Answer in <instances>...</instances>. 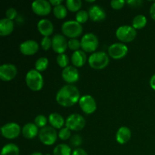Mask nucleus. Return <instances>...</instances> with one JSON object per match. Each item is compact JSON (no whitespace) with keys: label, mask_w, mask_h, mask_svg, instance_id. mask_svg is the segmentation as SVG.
<instances>
[{"label":"nucleus","mask_w":155,"mask_h":155,"mask_svg":"<svg viewBox=\"0 0 155 155\" xmlns=\"http://www.w3.org/2000/svg\"><path fill=\"white\" fill-rule=\"evenodd\" d=\"M5 15H6V18L13 21V20L18 16V12H17L16 9L13 8H8L7 11H6Z\"/></svg>","instance_id":"nucleus-38"},{"label":"nucleus","mask_w":155,"mask_h":155,"mask_svg":"<svg viewBox=\"0 0 155 155\" xmlns=\"http://www.w3.org/2000/svg\"><path fill=\"white\" fill-rule=\"evenodd\" d=\"M132 136L131 130L127 127H122L117 130L116 134V140L119 144L124 145L130 140Z\"/></svg>","instance_id":"nucleus-19"},{"label":"nucleus","mask_w":155,"mask_h":155,"mask_svg":"<svg viewBox=\"0 0 155 155\" xmlns=\"http://www.w3.org/2000/svg\"><path fill=\"white\" fill-rule=\"evenodd\" d=\"M38 127L35 124L29 123L24 126L22 129V134L26 139H33L39 134Z\"/></svg>","instance_id":"nucleus-20"},{"label":"nucleus","mask_w":155,"mask_h":155,"mask_svg":"<svg viewBox=\"0 0 155 155\" xmlns=\"http://www.w3.org/2000/svg\"><path fill=\"white\" fill-rule=\"evenodd\" d=\"M18 69L12 64H4L0 67V79L2 81H11L16 77Z\"/></svg>","instance_id":"nucleus-13"},{"label":"nucleus","mask_w":155,"mask_h":155,"mask_svg":"<svg viewBox=\"0 0 155 155\" xmlns=\"http://www.w3.org/2000/svg\"><path fill=\"white\" fill-rule=\"evenodd\" d=\"M71 148L66 144L58 145L53 151L54 155H72Z\"/></svg>","instance_id":"nucleus-25"},{"label":"nucleus","mask_w":155,"mask_h":155,"mask_svg":"<svg viewBox=\"0 0 155 155\" xmlns=\"http://www.w3.org/2000/svg\"><path fill=\"white\" fill-rule=\"evenodd\" d=\"M14 30V22L8 18H2L0 21V36H6L11 34Z\"/></svg>","instance_id":"nucleus-21"},{"label":"nucleus","mask_w":155,"mask_h":155,"mask_svg":"<svg viewBox=\"0 0 155 155\" xmlns=\"http://www.w3.org/2000/svg\"><path fill=\"white\" fill-rule=\"evenodd\" d=\"M128 53V47L124 43H114L108 48V54L114 59H121Z\"/></svg>","instance_id":"nucleus-11"},{"label":"nucleus","mask_w":155,"mask_h":155,"mask_svg":"<svg viewBox=\"0 0 155 155\" xmlns=\"http://www.w3.org/2000/svg\"><path fill=\"white\" fill-rule=\"evenodd\" d=\"M108 54L104 51H97L93 53L89 58V66L95 70H101L105 68L109 64Z\"/></svg>","instance_id":"nucleus-4"},{"label":"nucleus","mask_w":155,"mask_h":155,"mask_svg":"<svg viewBox=\"0 0 155 155\" xmlns=\"http://www.w3.org/2000/svg\"><path fill=\"white\" fill-rule=\"evenodd\" d=\"M26 83L29 89L34 92H37L43 87V77L41 73L36 69L30 70L26 75Z\"/></svg>","instance_id":"nucleus-2"},{"label":"nucleus","mask_w":155,"mask_h":155,"mask_svg":"<svg viewBox=\"0 0 155 155\" xmlns=\"http://www.w3.org/2000/svg\"><path fill=\"white\" fill-rule=\"evenodd\" d=\"M65 125L69 130L73 131H80L85 127L86 120L82 115L78 114H72L67 118Z\"/></svg>","instance_id":"nucleus-7"},{"label":"nucleus","mask_w":155,"mask_h":155,"mask_svg":"<svg viewBox=\"0 0 155 155\" xmlns=\"http://www.w3.org/2000/svg\"><path fill=\"white\" fill-rule=\"evenodd\" d=\"M147 24V18L145 15H139L134 18L133 21V27L136 30L144 28Z\"/></svg>","instance_id":"nucleus-26"},{"label":"nucleus","mask_w":155,"mask_h":155,"mask_svg":"<svg viewBox=\"0 0 155 155\" xmlns=\"http://www.w3.org/2000/svg\"><path fill=\"white\" fill-rule=\"evenodd\" d=\"M79 89L73 85H66L61 88L56 95V101L63 107H71L80 99Z\"/></svg>","instance_id":"nucleus-1"},{"label":"nucleus","mask_w":155,"mask_h":155,"mask_svg":"<svg viewBox=\"0 0 155 155\" xmlns=\"http://www.w3.org/2000/svg\"><path fill=\"white\" fill-rule=\"evenodd\" d=\"M67 8L72 12H78L82 6L80 0H68L66 2Z\"/></svg>","instance_id":"nucleus-28"},{"label":"nucleus","mask_w":155,"mask_h":155,"mask_svg":"<svg viewBox=\"0 0 155 155\" xmlns=\"http://www.w3.org/2000/svg\"><path fill=\"white\" fill-rule=\"evenodd\" d=\"M39 50V45L37 42L32 39L24 41L20 45V51L24 55H33Z\"/></svg>","instance_id":"nucleus-16"},{"label":"nucleus","mask_w":155,"mask_h":155,"mask_svg":"<svg viewBox=\"0 0 155 155\" xmlns=\"http://www.w3.org/2000/svg\"><path fill=\"white\" fill-rule=\"evenodd\" d=\"M56 61H57V63L58 64V66L64 68V69L65 68H67L68 64H69V58H68V56L67 55V54H65L64 53V54H58Z\"/></svg>","instance_id":"nucleus-31"},{"label":"nucleus","mask_w":155,"mask_h":155,"mask_svg":"<svg viewBox=\"0 0 155 155\" xmlns=\"http://www.w3.org/2000/svg\"><path fill=\"white\" fill-rule=\"evenodd\" d=\"M37 28L39 33L45 36H49L52 34L54 30V26L52 23L48 19H42L38 22Z\"/></svg>","instance_id":"nucleus-17"},{"label":"nucleus","mask_w":155,"mask_h":155,"mask_svg":"<svg viewBox=\"0 0 155 155\" xmlns=\"http://www.w3.org/2000/svg\"><path fill=\"white\" fill-rule=\"evenodd\" d=\"M81 48L86 52H93L98 46V39L94 33L85 34L81 39Z\"/></svg>","instance_id":"nucleus-8"},{"label":"nucleus","mask_w":155,"mask_h":155,"mask_svg":"<svg viewBox=\"0 0 155 155\" xmlns=\"http://www.w3.org/2000/svg\"><path fill=\"white\" fill-rule=\"evenodd\" d=\"M62 33L71 39H77L83 33V26L77 21H65L61 27Z\"/></svg>","instance_id":"nucleus-3"},{"label":"nucleus","mask_w":155,"mask_h":155,"mask_svg":"<svg viewBox=\"0 0 155 155\" xmlns=\"http://www.w3.org/2000/svg\"><path fill=\"white\" fill-rule=\"evenodd\" d=\"M49 2H50V4L52 5H54V7H55V6L61 5L62 0H50Z\"/></svg>","instance_id":"nucleus-42"},{"label":"nucleus","mask_w":155,"mask_h":155,"mask_svg":"<svg viewBox=\"0 0 155 155\" xmlns=\"http://www.w3.org/2000/svg\"><path fill=\"white\" fill-rule=\"evenodd\" d=\"M87 2H94L95 1H94V0H91V1H90V0H87Z\"/></svg>","instance_id":"nucleus-45"},{"label":"nucleus","mask_w":155,"mask_h":155,"mask_svg":"<svg viewBox=\"0 0 155 155\" xmlns=\"http://www.w3.org/2000/svg\"><path fill=\"white\" fill-rule=\"evenodd\" d=\"M41 46L42 49L45 51H48L51 47H52V40L48 36H45L41 40Z\"/></svg>","instance_id":"nucleus-36"},{"label":"nucleus","mask_w":155,"mask_h":155,"mask_svg":"<svg viewBox=\"0 0 155 155\" xmlns=\"http://www.w3.org/2000/svg\"><path fill=\"white\" fill-rule=\"evenodd\" d=\"M126 4V2L124 0H112L110 2V5L114 9L119 10L121 9Z\"/></svg>","instance_id":"nucleus-37"},{"label":"nucleus","mask_w":155,"mask_h":155,"mask_svg":"<svg viewBox=\"0 0 155 155\" xmlns=\"http://www.w3.org/2000/svg\"><path fill=\"white\" fill-rule=\"evenodd\" d=\"M150 15H151V18L155 21V2L153 3L150 8Z\"/></svg>","instance_id":"nucleus-41"},{"label":"nucleus","mask_w":155,"mask_h":155,"mask_svg":"<svg viewBox=\"0 0 155 155\" xmlns=\"http://www.w3.org/2000/svg\"><path fill=\"white\" fill-rule=\"evenodd\" d=\"M47 122H48V120H47L46 117L42 114L38 115L34 120V124L38 127H40V128H43V127H46Z\"/></svg>","instance_id":"nucleus-34"},{"label":"nucleus","mask_w":155,"mask_h":155,"mask_svg":"<svg viewBox=\"0 0 155 155\" xmlns=\"http://www.w3.org/2000/svg\"><path fill=\"white\" fill-rule=\"evenodd\" d=\"M143 2L142 0H130V1H127V4L132 8H138L142 4Z\"/></svg>","instance_id":"nucleus-39"},{"label":"nucleus","mask_w":155,"mask_h":155,"mask_svg":"<svg viewBox=\"0 0 155 155\" xmlns=\"http://www.w3.org/2000/svg\"><path fill=\"white\" fill-rule=\"evenodd\" d=\"M70 144L74 148H79L78 147H80L83 144V139L80 135H74L70 139Z\"/></svg>","instance_id":"nucleus-33"},{"label":"nucleus","mask_w":155,"mask_h":155,"mask_svg":"<svg viewBox=\"0 0 155 155\" xmlns=\"http://www.w3.org/2000/svg\"><path fill=\"white\" fill-rule=\"evenodd\" d=\"M48 58L45 57H42L39 58L36 61V63H35V68H36V71H38L39 72H42V71H44L45 70H46V68H48Z\"/></svg>","instance_id":"nucleus-29"},{"label":"nucleus","mask_w":155,"mask_h":155,"mask_svg":"<svg viewBox=\"0 0 155 155\" xmlns=\"http://www.w3.org/2000/svg\"><path fill=\"white\" fill-rule=\"evenodd\" d=\"M71 61L75 68L83 67L86 62V55L84 51L81 50L74 51L71 57Z\"/></svg>","instance_id":"nucleus-22"},{"label":"nucleus","mask_w":155,"mask_h":155,"mask_svg":"<svg viewBox=\"0 0 155 155\" xmlns=\"http://www.w3.org/2000/svg\"><path fill=\"white\" fill-rule=\"evenodd\" d=\"M53 14H54V17L58 19H64L68 15L67 7H65L63 5L55 6L53 9Z\"/></svg>","instance_id":"nucleus-27"},{"label":"nucleus","mask_w":155,"mask_h":155,"mask_svg":"<svg viewBox=\"0 0 155 155\" xmlns=\"http://www.w3.org/2000/svg\"><path fill=\"white\" fill-rule=\"evenodd\" d=\"M30 155H43L41 152H39V151H35V152H33Z\"/></svg>","instance_id":"nucleus-44"},{"label":"nucleus","mask_w":155,"mask_h":155,"mask_svg":"<svg viewBox=\"0 0 155 155\" xmlns=\"http://www.w3.org/2000/svg\"><path fill=\"white\" fill-rule=\"evenodd\" d=\"M80 108L86 114H91L95 111L97 108L96 102L92 95H85L81 96L79 101Z\"/></svg>","instance_id":"nucleus-10"},{"label":"nucleus","mask_w":155,"mask_h":155,"mask_svg":"<svg viewBox=\"0 0 155 155\" xmlns=\"http://www.w3.org/2000/svg\"><path fill=\"white\" fill-rule=\"evenodd\" d=\"M20 149L18 145L9 143L5 145L1 151V155H19Z\"/></svg>","instance_id":"nucleus-24"},{"label":"nucleus","mask_w":155,"mask_h":155,"mask_svg":"<svg viewBox=\"0 0 155 155\" xmlns=\"http://www.w3.org/2000/svg\"><path fill=\"white\" fill-rule=\"evenodd\" d=\"M1 133L5 139H16L21 134V127L16 123H8L2 127Z\"/></svg>","instance_id":"nucleus-9"},{"label":"nucleus","mask_w":155,"mask_h":155,"mask_svg":"<svg viewBox=\"0 0 155 155\" xmlns=\"http://www.w3.org/2000/svg\"><path fill=\"white\" fill-rule=\"evenodd\" d=\"M58 136L59 139H61L63 141H66L68 139H71V130L68 128V127H64V128L61 129L59 133H58Z\"/></svg>","instance_id":"nucleus-32"},{"label":"nucleus","mask_w":155,"mask_h":155,"mask_svg":"<svg viewBox=\"0 0 155 155\" xmlns=\"http://www.w3.org/2000/svg\"><path fill=\"white\" fill-rule=\"evenodd\" d=\"M52 40V49L54 52L58 53V54H64L68 47V42L67 41L65 36L61 34H55Z\"/></svg>","instance_id":"nucleus-14"},{"label":"nucleus","mask_w":155,"mask_h":155,"mask_svg":"<svg viewBox=\"0 0 155 155\" xmlns=\"http://www.w3.org/2000/svg\"><path fill=\"white\" fill-rule=\"evenodd\" d=\"M58 133L55 129L52 127H43L40 130L39 133V138L40 142L45 145H52L56 142L58 138Z\"/></svg>","instance_id":"nucleus-5"},{"label":"nucleus","mask_w":155,"mask_h":155,"mask_svg":"<svg viewBox=\"0 0 155 155\" xmlns=\"http://www.w3.org/2000/svg\"><path fill=\"white\" fill-rule=\"evenodd\" d=\"M72 155H88L87 152L83 148H76L74 151H73Z\"/></svg>","instance_id":"nucleus-40"},{"label":"nucleus","mask_w":155,"mask_h":155,"mask_svg":"<svg viewBox=\"0 0 155 155\" xmlns=\"http://www.w3.org/2000/svg\"><path fill=\"white\" fill-rule=\"evenodd\" d=\"M32 10L39 16L49 15L51 10V5L49 1L46 0H36L32 3Z\"/></svg>","instance_id":"nucleus-12"},{"label":"nucleus","mask_w":155,"mask_h":155,"mask_svg":"<svg viewBox=\"0 0 155 155\" xmlns=\"http://www.w3.org/2000/svg\"><path fill=\"white\" fill-rule=\"evenodd\" d=\"M81 47V42L77 39H71L68 41V48L71 50L77 51Z\"/></svg>","instance_id":"nucleus-35"},{"label":"nucleus","mask_w":155,"mask_h":155,"mask_svg":"<svg viewBox=\"0 0 155 155\" xmlns=\"http://www.w3.org/2000/svg\"><path fill=\"white\" fill-rule=\"evenodd\" d=\"M48 122L51 124V127L54 129H62L65 124L63 117L58 113H51L48 117Z\"/></svg>","instance_id":"nucleus-23"},{"label":"nucleus","mask_w":155,"mask_h":155,"mask_svg":"<svg viewBox=\"0 0 155 155\" xmlns=\"http://www.w3.org/2000/svg\"><path fill=\"white\" fill-rule=\"evenodd\" d=\"M150 86L154 90H155V74L150 79Z\"/></svg>","instance_id":"nucleus-43"},{"label":"nucleus","mask_w":155,"mask_h":155,"mask_svg":"<svg viewBox=\"0 0 155 155\" xmlns=\"http://www.w3.org/2000/svg\"><path fill=\"white\" fill-rule=\"evenodd\" d=\"M62 78L68 83H74L80 79V74L77 68L68 66L62 71Z\"/></svg>","instance_id":"nucleus-15"},{"label":"nucleus","mask_w":155,"mask_h":155,"mask_svg":"<svg viewBox=\"0 0 155 155\" xmlns=\"http://www.w3.org/2000/svg\"><path fill=\"white\" fill-rule=\"evenodd\" d=\"M89 15L93 21H101L106 18V13L104 9L99 5H92L89 9Z\"/></svg>","instance_id":"nucleus-18"},{"label":"nucleus","mask_w":155,"mask_h":155,"mask_svg":"<svg viewBox=\"0 0 155 155\" xmlns=\"http://www.w3.org/2000/svg\"><path fill=\"white\" fill-rule=\"evenodd\" d=\"M136 35L137 32L133 26H121L116 31L117 38L122 42H132L136 37Z\"/></svg>","instance_id":"nucleus-6"},{"label":"nucleus","mask_w":155,"mask_h":155,"mask_svg":"<svg viewBox=\"0 0 155 155\" xmlns=\"http://www.w3.org/2000/svg\"><path fill=\"white\" fill-rule=\"evenodd\" d=\"M89 18V12H86L84 10H80L77 12L76 15V21L80 24H84L88 21Z\"/></svg>","instance_id":"nucleus-30"},{"label":"nucleus","mask_w":155,"mask_h":155,"mask_svg":"<svg viewBox=\"0 0 155 155\" xmlns=\"http://www.w3.org/2000/svg\"><path fill=\"white\" fill-rule=\"evenodd\" d=\"M45 155H50L49 154H45Z\"/></svg>","instance_id":"nucleus-46"}]
</instances>
